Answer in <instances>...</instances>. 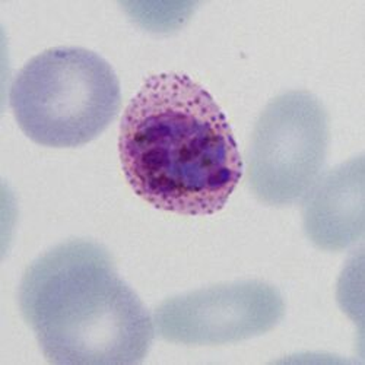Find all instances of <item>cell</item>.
I'll list each match as a JSON object with an SVG mask.
<instances>
[{
	"instance_id": "1",
	"label": "cell",
	"mask_w": 365,
	"mask_h": 365,
	"mask_svg": "<svg viewBox=\"0 0 365 365\" xmlns=\"http://www.w3.org/2000/svg\"><path fill=\"white\" fill-rule=\"evenodd\" d=\"M118 154L133 192L180 215L221 210L242 175L225 114L182 73L145 81L121 117Z\"/></svg>"
},
{
	"instance_id": "2",
	"label": "cell",
	"mask_w": 365,
	"mask_h": 365,
	"mask_svg": "<svg viewBox=\"0 0 365 365\" xmlns=\"http://www.w3.org/2000/svg\"><path fill=\"white\" fill-rule=\"evenodd\" d=\"M21 313L44 356L58 365H135L154 339V323L120 278L108 250L91 240L62 242L25 270Z\"/></svg>"
},
{
	"instance_id": "3",
	"label": "cell",
	"mask_w": 365,
	"mask_h": 365,
	"mask_svg": "<svg viewBox=\"0 0 365 365\" xmlns=\"http://www.w3.org/2000/svg\"><path fill=\"white\" fill-rule=\"evenodd\" d=\"M9 98L29 139L50 148H76L113 123L121 89L114 69L100 54L56 47L33 57L16 73Z\"/></svg>"
},
{
	"instance_id": "4",
	"label": "cell",
	"mask_w": 365,
	"mask_h": 365,
	"mask_svg": "<svg viewBox=\"0 0 365 365\" xmlns=\"http://www.w3.org/2000/svg\"><path fill=\"white\" fill-rule=\"evenodd\" d=\"M329 117L307 91H288L260 113L250 140L247 180L270 206H289L307 195L326 163Z\"/></svg>"
},
{
	"instance_id": "5",
	"label": "cell",
	"mask_w": 365,
	"mask_h": 365,
	"mask_svg": "<svg viewBox=\"0 0 365 365\" xmlns=\"http://www.w3.org/2000/svg\"><path fill=\"white\" fill-rule=\"evenodd\" d=\"M285 314L281 292L262 281H240L171 297L155 310V327L168 342L214 346L260 336Z\"/></svg>"
},
{
	"instance_id": "6",
	"label": "cell",
	"mask_w": 365,
	"mask_h": 365,
	"mask_svg": "<svg viewBox=\"0 0 365 365\" xmlns=\"http://www.w3.org/2000/svg\"><path fill=\"white\" fill-rule=\"evenodd\" d=\"M302 227L313 245L326 252H342L362 238V157L317 178L302 197Z\"/></svg>"
}]
</instances>
